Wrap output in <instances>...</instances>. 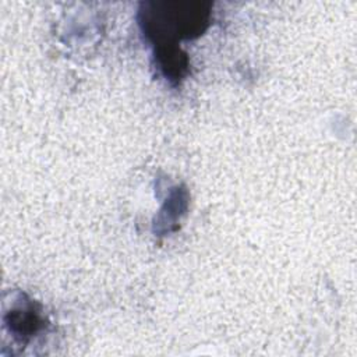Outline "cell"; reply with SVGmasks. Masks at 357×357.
<instances>
[{"label":"cell","instance_id":"6da1fadb","mask_svg":"<svg viewBox=\"0 0 357 357\" xmlns=\"http://www.w3.org/2000/svg\"><path fill=\"white\" fill-rule=\"evenodd\" d=\"M211 4L201 1H146L139 25L156 49H174L180 39L199 36L209 24Z\"/></svg>","mask_w":357,"mask_h":357},{"label":"cell","instance_id":"7a4b0ae2","mask_svg":"<svg viewBox=\"0 0 357 357\" xmlns=\"http://www.w3.org/2000/svg\"><path fill=\"white\" fill-rule=\"evenodd\" d=\"M10 328L15 335L31 336L39 331L43 321L35 308V304L29 300L21 307L13 308L10 312Z\"/></svg>","mask_w":357,"mask_h":357}]
</instances>
